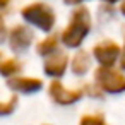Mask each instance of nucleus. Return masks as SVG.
Segmentation results:
<instances>
[{
    "label": "nucleus",
    "mask_w": 125,
    "mask_h": 125,
    "mask_svg": "<svg viewBox=\"0 0 125 125\" xmlns=\"http://www.w3.org/2000/svg\"><path fill=\"white\" fill-rule=\"evenodd\" d=\"M89 29H91V16H89V10L86 7H79L72 14L70 24L62 33V41L69 48H77L82 43V40L87 36Z\"/></svg>",
    "instance_id": "f257e3e1"
},
{
    "label": "nucleus",
    "mask_w": 125,
    "mask_h": 125,
    "mask_svg": "<svg viewBox=\"0 0 125 125\" xmlns=\"http://www.w3.org/2000/svg\"><path fill=\"white\" fill-rule=\"evenodd\" d=\"M22 17L41 31H50L55 24V14L46 4H31L21 10Z\"/></svg>",
    "instance_id": "f03ea898"
},
{
    "label": "nucleus",
    "mask_w": 125,
    "mask_h": 125,
    "mask_svg": "<svg viewBox=\"0 0 125 125\" xmlns=\"http://www.w3.org/2000/svg\"><path fill=\"white\" fill-rule=\"evenodd\" d=\"M96 82L103 91L110 94H120L125 91V75L110 69L108 65H103L96 70Z\"/></svg>",
    "instance_id": "7ed1b4c3"
},
{
    "label": "nucleus",
    "mask_w": 125,
    "mask_h": 125,
    "mask_svg": "<svg viewBox=\"0 0 125 125\" xmlns=\"http://www.w3.org/2000/svg\"><path fill=\"white\" fill-rule=\"evenodd\" d=\"M48 91H50L52 99L55 103H58V104H72V103L79 101L82 98V94H84L81 89H65L62 86V82H58V81H53L50 84Z\"/></svg>",
    "instance_id": "20e7f679"
},
{
    "label": "nucleus",
    "mask_w": 125,
    "mask_h": 125,
    "mask_svg": "<svg viewBox=\"0 0 125 125\" xmlns=\"http://www.w3.org/2000/svg\"><path fill=\"white\" fill-rule=\"evenodd\" d=\"M9 41H10L12 52L22 53L24 50L29 48V45H31V41H33V31L28 29L26 26H16V28L10 31Z\"/></svg>",
    "instance_id": "39448f33"
},
{
    "label": "nucleus",
    "mask_w": 125,
    "mask_h": 125,
    "mask_svg": "<svg viewBox=\"0 0 125 125\" xmlns=\"http://www.w3.org/2000/svg\"><path fill=\"white\" fill-rule=\"evenodd\" d=\"M93 53H94L96 60H98L101 65H108V67H111V65L115 63L116 57L120 55V46L115 45L113 41H108V43H103V45L94 46Z\"/></svg>",
    "instance_id": "423d86ee"
},
{
    "label": "nucleus",
    "mask_w": 125,
    "mask_h": 125,
    "mask_svg": "<svg viewBox=\"0 0 125 125\" xmlns=\"http://www.w3.org/2000/svg\"><path fill=\"white\" fill-rule=\"evenodd\" d=\"M67 63H69L67 55H63L62 52H53L48 55V58L45 62V74L50 77H60V75H63Z\"/></svg>",
    "instance_id": "0eeeda50"
},
{
    "label": "nucleus",
    "mask_w": 125,
    "mask_h": 125,
    "mask_svg": "<svg viewBox=\"0 0 125 125\" xmlns=\"http://www.w3.org/2000/svg\"><path fill=\"white\" fill-rule=\"evenodd\" d=\"M7 86L14 91L31 94V93H38L43 87V82L40 79H34V77H14L7 82Z\"/></svg>",
    "instance_id": "6e6552de"
},
{
    "label": "nucleus",
    "mask_w": 125,
    "mask_h": 125,
    "mask_svg": "<svg viewBox=\"0 0 125 125\" xmlns=\"http://www.w3.org/2000/svg\"><path fill=\"white\" fill-rule=\"evenodd\" d=\"M21 70V62L16 58H4V55L0 53V74L9 77L12 74H17Z\"/></svg>",
    "instance_id": "1a4fd4ad"
},
{
    "label": "nucleus",
    "mask_w": 125,
    "mask_h": 125,
    "mask_svg": "<svg viewBox=\"0 0 125 125\" xmlns=\"http://www.w3.org/2000/svg\"><path fill=\"white\" fill-rule=\"evenodd\" d=\"M89 65H91V60H89L87 53H86V52H79V53L74 57V62H72V70H74V74L82 75V74H86V72H87Z\"/></svg>",
    "instance_id": "9d476101"
},
{
    "label": "nucleus",
    "mask_w": 125,
    "mask_h": 125,
    "mask_svg": "<svg viewBox=\"0 0 125 125\" xmlns=\"http://www.w3.org/2000/svg\"><path fill=\"white\" fill-rule=\"evenodd\" d=\"M57 50V36H48L46 40H43L38 46H36V52L41 55V57H48L50 53H53Z\"/></svg>",
    "instance_id": "9b49d317"
},
{
    "label": "nucleus",
    "mask_w": 125,
    "mask_h": 125,
    "mask_svg": "<svg viewBox=\"0 0 125 125\" xmlns=\"http://www.w3.org/2000/svg\"><path fill=\"white\" fill-rule=\"evenodd\" d=\"M17 103H19V99H17L16 96H12V98H10L9 101H5V103H0V115H10V113L16 110Z\"/></svg>",
    "instance_id": "f8f14e48"
},
{
    "label": "nucleus",
    "mask_w": 125,
    "mask_h": 125,
    "mask_svg": "<svg viewBox=\"0 0 125 125\" xmlns=\"http://www.w3.org/2000/svg\"><path fill=\"white\" fill-rule=\"evenodd\" d=\"M81 123H98V125H103L104 118H103V115H86V116L81 118Z\"/></svg>",
    "instance_id": "ddd939ff"
},
{
    "label": "nucleus",
    "mask_w": 125,
    "mask_h": 125,
    "mask_svg": "<svg viewBox=\"0 0 125 125\" xmlns=\"http://www.w3.org/2000/svg\"><path fill=\"white\" fill-rule=\"evenodd\" d=\"M2 9L4 7H0V41H4V38H5V22L2 17Z\"/></svg>",
    "instance_id": "4468645a"
},
{
    "label": "nucleus",
    "mask_w": 125,
    "mask_h": 125,
    "mask_svg": "<svg viewBox=\"0 0 125 125\" xmlns=\"http://www.w3.org/2000/svg\"><path fill=\"white\" fill-rule=\"evenodd\" d=\"M120 65H122V70H125V46H123V52H122V62H120Z\"/></svg>",
    "instance_id": "2eb2a0df"
},
{
    "label": "nucleus",
    "mask_w": 125,
    "mask_h": 125,
    "mask_svg": "<svg viewBox=\"0 0 125 125\" xmlns=\"http://www.w3.org/2000/svg\"><path fill=\"white\" fill-rule=\"evenodd\" d=\"M65 4H70V5H74V4H81V2H84V0H63Z\"/></svg>",
    "instance_id": "dca6fc26"
},
{
    "label": "nucleus",
    "mask_w": 125,
    "mask_h": 125,
    "mask_svg": "<svg viewBox=\"0 0 125 125\" xmlns=\"http://www.w3.org/2000/svg\"><path fill=\"white\" fill-rule=\"evenodd\" d=\"M120 12L125 16V0H123V2H122V5H120Z\"/></svg>",
    "instance_id": "f3484780"
},
{
    "label": "nucleus",
    "mask_w": 125,
    "mask_h": 125,
    "mask_svg": "<svg viewBox=\"0 0 125 125\" xmlns=\"http://www.w3.org/2000/svg\"><path fill=\"white\" fill-rule=\"evenodd\" d=\"M9 4V0H0V7H5Z\"/></svg>",
    "instance_id": "a211bd4d"
},
{
    "label": "nucleus",
    "mask_w": 125,
    "mask_h": 125,
    "mask_svg": "<svg viewBox=\"0 0 125 125\" xmlns=\"http://www.w3.org/2000/svg\"><path fill=\"white\" fill-rule=\"evenodd\" d=\"M104 2H108V4H113V2H118V0H104Z\"/></svg>",
    "instance_id": "6ab92c4d"
}]
</instances>
